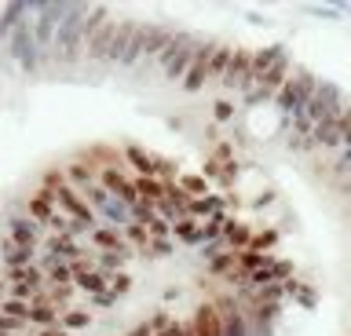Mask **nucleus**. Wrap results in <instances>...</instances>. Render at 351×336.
Instances as JSON below:
<instances>
[{
    "label": "nucleus",
    "mask_w": 351,
    "mask_h": 336,
    "mask_svg": "<svg viewBox=\"0 0 351 336\" xmlns=\"http://www.w3.org/2000/svg\"><path fill=\"white\" fill-rule=\"evenodd\" d=\"M186 212H191V220H213V216L216 212H223V201H219L216 198V194H208V198H197V201H191V209H186Z\"/></svg>",
    "instance_id": "obj_19"
},
{
    "label": "nucleus",
    "mask_w": 351,
    "mask_h": 336,
    "mask_svg": "<svg viewBox=\"0 0 351 336\" xmlns=\"http://www.w3.org/2000/svg\"><path fill=\"white\" fill-rule=\"evenodd\" d=\"M213 274L227 278V281H241V278H245V270H241V263H238V253H219V256H213Z\"/></svg>",
    "instance_id": "obj_13"
},
{
    "label": "nucleus",
    "mask_w": 351,
    "mask_h": 336,
    "mask_svg": "<svg viewBox=\"0 0 351 336\" xmlns=\"http://www.w3.org/2000/svg\"><path fill=\"white\" fill-rule=\"evenodd\" d=\"M99 187H103L110 198H117L125 209H132V205L139 201L136 176H128V172H121V168H103V172H99Z\"/></svg>",
    "instance_id": "obj_2"
},
{
    "label": "nucleus",
    "mask_w": 351,
    "mask_h": 336,
    "mask_svg": "<svg viewBox=\"0 0 351 336\" xmlns=\"http://www.w3.org/2000/svg\"><path fill=\"white\" fill-rule=\"evenodd\" d=\"M132 336H154V325L150 322H139L136 329H132Z\"/></svg>",
    "instance_id": "obj_31"
},
{
    "label": "nucleus",
    "mask_w": 351,
    "mask_h": 336,
    "mask_svg": "<svg viewBox=\"0 0 351 336\" xmlns=\"http://www.w3.org/2000/svg\"><path fill=\"white\" fill-rule=\"evenodd\" d=\"M92 245L103 248V253H117V256L132 253L128 242H125V231H117V227H95V231H92Z\"/></svg>",
    "instance_id": "obj_4"
},
{
    "label": "nucleus",
    "mask_w": 351,
    "mask_h": 336,
    "mask_svg": "<svg viewBox=\"0 0 351 336\" xmlns=\"http://www.w3.org/2000/svg\"><path fill=\"white\" fill-rule=\"evenodd\" d=\"M66 179H70V187H73V190H81V187H88V183H95V179H99V172H92L88 165H81V161H73V165L66 168Z\"/></svg>",
    "instance_id": "obj_22"
},
{
    "label": "nucleus",
    "mask_w": 351,
    "mask_h": 336,
    "mask_svg": "<svg viewBox=\"0 0 351 336\" xmlns=\"http://www.w3.org/2000/svg\"><path fill=\"white\" fill-rule=\"evenodd\" d=\"M125 161L139 172V176H158V157H154L150 150L136 146V143H128V146H125Z\"/></svg>",
    "instance_id": "obj_10"
},
{
    "label": "nucleus",
    "mask_w": 351,
    "mask_h": 336,
    "mask_svg": "<svg viewBox=\"0 0 351 336\" xmlns=\"http://www.w3.org/2000/svg\"><path fill=\"white\" fill-rule=\"evenodd\" d=\"M70 274H73V285L84 289V292H92V296H103V292L110 289V274H106V270H99V263L92 256H88V259H73Z\"/></svg>",
    "instance_id": "obj_3"
},
{
    "label": "nucleus",
    "mask_w": 351,
    "mask_h": 336,
    "mask_svg": "<svg viewBox=\"0 0 351 336\" xmlns=\"http://www.w3.org/2000/svg\"><path fill=\"white\" fill-rule=\"evenodd\" d=\"M223 242L230 253H245L249 242H252V234H249V227L245 223H234V220H227V231H223Z\"/></svg>",
    "instance_id": "obj_16"
},
{
    "label": "nucleus",
    "mask_w": 351,
    "mask_h": 336,
    "mask_svg": "<svg viewBox=\"0 0 351 336\" xmlns=\"http://www.w3.org/2000/svg\"><path fill=\"white\" fill-rule=\"evenodd\" d=\"M0 314H8V318H19L29 325V303L22 300H0Z\"/></svg>",
    "instance_id": "obj_25"
},
{
    "label": "nucleus",
    "mask_w": 351,
    "mask_h": 336,
    "mask_svg": "<svg viewBox=\"0 0 351 336\" xmlns=\"http://www.w3.org/2000/svg\"><path fill=\"white\" fill-rule=\"evenodd\" d=\"M249 77H252V51H245V48L230 51V62H227L223 81H227V84H245Z\"/></svg>",
    "instance_id": "obj_6"
},
{
    "label": "nucleus",
    "mask_w": 351,
    "mask_h": 336,
    "mask_svg": "<svg viewBox=\"0 0 351 336\" xmlns=\"http://www.w3.org/2000/svg\"><path fill=\"white\" fill-rule=\"evenodd\" d=\"M227 161H230V150L216 146V154L208 157V165H205V176H213L219 183H230V179H234V165H227Z\"/></svg>",
    "instance_id": "obj_12"
},
{
    "label": "nucleus",
    "mask_w": 351,
    "mask_h": 336,
    "mask_svg": "<svg viewBox=\"0 0 351 336\" xmlns=\"http://www.w3.org/2000/svg\"><path fill=\"white\" fill-rule=\"evenodd\" d=\"M26 209H29V220H33V223H40V227H48L55 216H59L55 201H51L44 190H33V194H29V198H26Z\"/></svg>",
    "instance_id": "obj_7"
},
{
    "label": "nucleus",
    "mask_w": 351,
    "mask_h": 336,
    "mask_svg": "<svg viewBox=\"0 0 351 336\" xmlns=\"http://www.w3.org/2000/svg\"><path fill=\"white\" fill-rule=\"evenodd\" d=\"M128 289H132V278L125 274V270H117V274H110V296H125Z\"/></svg>",
    "instance_id": "obj_29"
},
{
    "label": "nucleus",
    "mask_w": 351,
    "mask_h": 336,
    "mask_svg": "<svg viewBox=\"0 0 351 336\" xmlns=\"http://www.w3.org/2000/svg\"><path fill=\"white\" fill-rule=\"evenodd\" d=\"M0 259L8 263V270H19V267H33V248L11 242V237H4L0 242Z\"/></svg>",
    "instance_id": "obj_9"
},
{
    "label": "nucleus",
    "mask_w": 351,
    "mask_h": 336,
    "mask_svg": "<svg viewBox=\"0 0 351 336\" xmlns=\"http://www.w3.org/2000/svg\"><path fill=\"white\" fill-rule=\"evenodd\" d=\"M29 336H66V329H59V325L55 329H33Z\"/></svg>",
    "instance_id": "obj_32"
},
{
    "label": "nucleus",
    "mask_w": 351,
    "mask_h": 336,
    "mask_svg": "<svg viewBox=\"0 0 351 336\" xmlns=\"http://www.w3.org/2000/svg\"><path fill=\"white\" fill-rule=\"evenodd\" d=\"M165 187H169V183H161L158 176H136V190H139V198L143 201H165Z\"/></svg>",
    "instance_id": "obj_18"
},
{
    "label": "nucleus",
    "mask_w": 351,
    "mask_h": 336,
    "mask_svg": "<svg viewBox=\"0 0 351 336\" xmlns=\"http://www.w3.org/2000/svg\"><path fill=\"white\" fill-rule=\"evenodd\" d=\"M128 212H132V223H139V227H147L150 220H158V205H154V201H143V198L132 205Z\"/></svg>",
    "instance_id": "obj_23"
},
{
    "label": "nucleus",
    "mask_w": 351,
    "mask_h": 336,
    "mask_svg": "<svg viewBox=\"0 0 351 336\" xmlns=\"http://www.w3.org/2000/svg\"><path fill=\"white\" fill-rule=\"evenodd\" d=\"M121 267H125V256L117 253H103V259H99V270H106V274H117Z\"/></svg>",
    "instance_id": "obj_30"
},
{
    "label": "nucleus",
    "mask_w": 351,
    "mask_h": 336,
    "mask_svg": "<svg viewBox=\"0 0 351 336\" xmlns=\"http://www.w3.org/2000/svg\"><path fill=\"white\" fill-rule=\"evenodd\" d=\"M223 231H227V212H216L213 220H205V242L208 237H219Z\"/></svg>",
    "instance_id": "obj_28"
},
{
    "label": "nucleus",
    "mask_w": 351,
    "mask_h": 336,
    "mask_svg": "<svg viewBox=\"0 0 351 336\" xmlns=\"http://www.w3.org/2000/svg\"><path fill=\"white\" fill-rule=\"evenodd\" d=\"M227 62H230V51L227 48H213V59H208V77H223Z\"/></svg>",
    "instance_id": "obj_26"
},
{
    "label": "nucleus",
    "mask_w": 351,
    "mask_h": 336,
    "mask_svg": "<svg viewBox=\"0 0 351 336\" xmlns=\"http://www.w3.org/2000/svg\"><path fill=\"white\" fill-rule=\"evenodd\" d=\"M48 253L59 256V259H66V263H73V259H88V248L77 245L73 234H51V237H48Z\"/></svg>",
    "instance_id": "obj_5"
},
{
    "label": "nucleus",
    "mask_w": 351,
    "mask_h": 336,
    "mask_svg": "<svg viewBox=\"0 0 351 336\" xmlns=\"http://www.w3.org/2000/svg\"><path fill=\"white\" fill-rule=\"evenodd\" d=\"M88 322H92V314H88V311H77V307H70V311L59 314V329H84Z\"/></svg>",
    "instance_id": "obj_24"
},
{
    "label": "nucleus",
    "mask_w": 351,
    "mask_h": 336,
    "mask_svg": "<svg viewBox=\"0 0 351 336\" xmlns=\"http://www.w3.org/2000/svg\"><path fill=\"white\" fill-rule=\"evenodd\" d=\"M0 300H4V292H0Z\"/></svg>",
    "instance_id": "obj_33"
},
{
    "label": "nucleus",
    "mask_w": 351,
    "mask_h": 336,
    "mask_svg": "<svg viewBox=\"0 0 351 336\" xmlns=\"http://www.w3.org/2000/svg\"><path fill=\"white\" fill-rule=\"evenodd\" d=\"M19 333H29V325L19 322V318H8V314H0V336H19Z\"/></svg>",
    "instance_id": "obj_27"
},
{
    "label": "nucleus",
    "mask_w": 351,
    "mask_h": 336,
    "mask_svg": "<svg viewBox=\"0 0 351 336\" xmlns=\"http://www.w3.org/2000/svg\"><path fill=\"white\" fill-rule=\"evenodd\" d=\"M40 190L55 201V209L66 212L70 220H77L81 227H92V223H95V209L70 187L66 172H44V176H40Z\"/></svg>",
    "instance_id": "obj_1"
},
{
    "label": "nucleus",
    "mask_w": 351,
    "mask_h": 336,
    "mask_svg": "<svg viewBox=\"0 0 351 336\" xmlns=\"http://www.w3.org/2000/svg\"><path fill=\"white\" fill-rule=\"evenodd\" d=\"M191 325H194V336H223V318L216 314L213 303H202Z\"/></svg>",
    "instance_id": "obj_8"
},
{
    "label": "nucleus",
    "mask_w": 351,
    "mask_h": 336,
    "mask_svg": "<svg viewBox=\"0 0 351 336\" xmlns=\"http://www.w3.org/2000/svg\"><path fill=\"white\" fill-rule=\"evenodd\" d=\"M172 237H176V242H183V245H202L205 242V223L186 216V220L172 223Z\"/></svg>",
    "instance_id": "obj_11"
},
{
    "label": "nucleus",
    "mask_w": 351,
    "mask_h": 336,
    "mask_svg": "<svg viewBox=\"0 0 351 336\" xmlns=\"http://www.w3.org/2000/svg\"><path fill=\"white\" fill-rule=\"evenodd\" d=\"M11 242H19V245H26V248H37L40 242V234H37V223L33 220H11Z\"/></svg>",
    "instance_id": "obj_15"
},
{
    "label": "nucleus",
    "mask_w": 351,
    "mask_h": 336,
    "mask_svg": "<svg viewBox=\"0 0 351 336\" xmlns=\"http://www.w3.org/2000/svg\"><path fill=\"white\" fill-rule=\"evenodd\" d=\"M125 242H128V248H136V253H143V256H150V248H154L150 231H147V227H139V223L125 227Z\"/></svg>",
    "instance_id": "obj_20"
},
{
    "label": "nucleus",
    "mask_w": 351,
    "mask_h": 336,
    "mask_svg": "<svg viewBox=\"0 0 351 336\" xmlns=\"http://www.w3.org/2000/svg\"><path fill=\"white\" fill-rule=\"evenodd\" d=\"M59 325V311L51 303H33L29 307V329H55Z\"/></svg>",
    "instance_id": "obj_17"
},
{
    "label": "nucleus",
    "mask_w": 351,
    "mask_h": 336,
    "mask_svg": "<svg viewBox=\"0 0 351 336\" xmlns=\"http://www.w3.org/2000/svg\"><path fill=\"white\" fill-rule=\"evenodd\" d=\"M180 190H183L191 201L208 198V194H213V187H208V179H205V176H183V179H180Z\"/></svg>",
    "instance_id": "obj_21"
},
{
    "label": "nucleus",
    "mask_w": 351,
    "mask_h": 336,
    "mask_svg": "<svg viewBox=\"0 0 351 336\" xmlns=\"http://www.w3.org/2000/svg\"><path fill=\"white\" fill-rule=\"evenodd\" d=\"M44 278H48V285H73V274H70V263L59 256H48L44 259Z\"/></svg>",
    "instance_id": "obj_14"
}]
</instances>
